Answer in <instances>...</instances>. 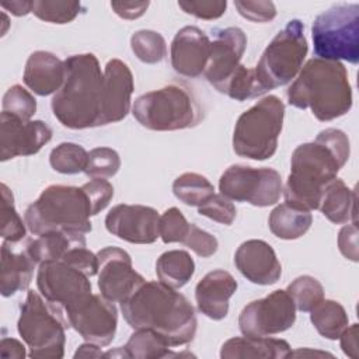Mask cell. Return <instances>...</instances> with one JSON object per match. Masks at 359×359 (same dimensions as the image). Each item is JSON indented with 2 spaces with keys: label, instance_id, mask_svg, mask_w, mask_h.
<instances>
[{
  "label": "cell",
  "instance_id": "cell-1",
  "mask_svg": "<svg viewBox=\"0 0 359 359\" xmlns=\"http://www.w3.org/2000/svg\"><path fill=\"white\" fill-rule=\"evenodd\" d=\"M351 154L349 139L335 128L321 130L313 142L292 153L290 174L282 191L286 202L307 210L318 209L325 187L334 181Z\"/></svg>",
  "mask_w": 359,
  "mask_h": 359
},
{
  "label": "cell",
  "instance_id": "cell-2",
  "mask_svg": "<svg viewBox=\"0 0 359 359\" xmlns=\"http://www.w3.org/2000/svg\"><path fill=\"white\" fill-rule=\"evenodd\" d=\"M123 318L133 330H150L170 346L191 342L196 334V316L189 300L160 280L143 282L121 303Z\"/></svg>",
  "mask_w": 359,
  "mask_h": 359
},
{
  "label": "cell",
  "instance_id": "cell-3",
  "mask_svg": "<svg viewBox=\"0 0 359 359\" xmlns=\"http://www.w3.org/2000/svg\"><path fill=\"white\" fill-rule=\"evenodd\" d=\"M65 81L50 107L55 118L69 129L101 126L104 73L94 53L72 55L65 60Z\"/></svg>",
  "mask_w": 359,
  "mask_h": 359
},
{
  "label": "cell",
  "instance_id": "cell-4",
  "mask_svg": "<svg viewBox=\"0 0 359 359\" xmlns=\"http://www.w3.org/2000/svg\"><path fill=\"white\" fill-rule=\"evenodd\" d=\"M287 101L299 109H310L321 122L348 114L352 108V87L341 62L313 57L300 69L287 88Z\"/></svg>",
  "mask_w": 359,
  "mask_h": 359
},
{
  "label": "cell",
  "instance_id": "cell-5",
  "mask_svg": "<svg viewBox=\"0 0 359 359\" xmlns=\"http://www.w3.org/2000/svg\"><path fill=\"white\" fill-rule=\"evenodd\" d=\"M93 216L90 201L80 187L49 185L24 215L28 230L41 236L50 231L90 233Z\"/></svg>",
  "mask_w": 359,
  "mask_h": 359
},
{
  "label": "cell",
  "instance_id": "cell-6",
  "mask_svg": "<svg viewBox=\"0 0 359 359\" xmlns=\"http://www.w3.org/2000/svg\"><path fill=\"white\" fill-rule=\"evenodd\" d=\"M132 114L143 128L156 132L189 129L203 118L198 98L182 83H171L137 97Z\"/></svg>",
  "mask_w": 359,
  "mask_h": 359
},
{
  "label": "cell",
  "instance_id": "cell-7",
  "mask_svg": "<svg viewBox=\"0 0 359 359\" xmlns=\"http://www.w3.org/2000/svg\"><path fill=\"white\" fill-rule=\"evenodd\" d=\"M285 104L276 95H266L244 111L234 126L233 150L251 160L271 158L278 149Z\"/></svg>",
  "mask_w": 359,
  "mask_h": 359
},
{
  "label": "cell",
  "instance_id": "cell-8",
  "mask_svg": "<svg viewBox=\"0 0 359 359\" xmlns=\"http://www.w3.org/2000/svg\"><path fill=\"white\" fill-rule=\"evenodd\" d=\"M66 320L63 310L28 290L20 307L17 330L29 349V358L60 359L65 356Z\"/></svg>",
  "mask_w": 359,
  "mask_h": 359
},
{
  "label": "cell",
  "instance_id": "cell-9",
  "mask_svg": "<svg viewBox=\"0 0 359 359\" xmlns=\"http://www.w3.org/2000/svg\"><path fill=\"white\" fill-rule=\"evenodd\" d=\"M309 50L304 25L300 20H290L262 52L254 74L264 94L290 83L303 67Z\"/></svg>",
  "mask_w": 359,
  "mask_h": 359
},
{
  "label": "cell",
  "instance_id": "cell-10",
  "mask_svg": "<svg viewBox=\"0 0 359 359\" xmlns=\"http://www.w3.org/2000/svg\"><path fill=\"white\" fill-rule=\"evenodd\" d=\"M314 55L325 60L359 62V4L342 3L318 14L311 27Z\"/></svg>",
  "mask_w": 359,
  "mask_h": 359
},
{
  "label": "cell",
  "instance_id": "cell-11",
  "mask_svg": "<svg viewBox=\"0 0 359 359\" xmlns=\"http://www.w3.org/2000/svg\"><path fill=\"white\" fill-rule=\"evenodd\" d=\"M219 191L230 201L265 208L280 199L283 184L280 174L273 168L233 164L220 175Z\"/></svg>",
  "mask_w": 359,
  "mask_h": 359
},
{
  "label": "cell",
  "instance_id": "cell-12",
  "mask_svg": "<svg viewBox=\"0 0 359 359\" xmlns=\"http://www.w3.org/2000/svg\"><path fill=\"white\" fill-rule=\"evenodd\" d=\"M36 286L42 297L66 311L93 294L90 278L63 261L39 264Z\"/></svg>",
  "mask_w": 359,
  "mask_h": 359
},
{
  "label": "cell",
  "instance_id": "cell-13",
  "mask_svg": "<svg viewBox=\"0 0 359 359\" xmlns=\"http://www.w3.org/2000/svg\"><path fill=\"white\" fill-rule=\"evenodd\" d=\"M296 321V307L286 290L248 303L238 316V327L245 337H269L289 330Z\"/></svg>",
  "mask_w": 359,
  "mask_h": 359
},
{
  "label": "cell",
  "instance_id": "cell-14",
  "mask_svg": "<svg viewBox=\"0 0 359 359\" xmlns=\"http://www.w3.org/2000/svg\"><path fill=\"white\" fill-rule=\"evenodd\" d=\"M65 317L67 325L76 330L87 342L107 346L115 337L118 310L114 302L105 299L101 293H93L80 304L66 310Z\"/></svg>",
  "mask_w": 359,
  "mask_h": 359
},
{
  "label": "cell",
  "instance_id": "cell-15",
  "mask_svg": "<svg viewBox=\"0 0 359 359\" xmlns=\"http://www.w3.org/2000/svg\"><path fill=\"white\" fill-rule=\"evenodd\" d=\"M245 48L247 36L241 28L227 27L215 31L203 74L219 93L224 94L230 81L244 67L241 57Z\"/></svg>",
  "mask_w": 359,
  "mask_h": 359
},
{
  "label": "cell",
  "instance_id": "cell-16",
  "mask_svg": "<svg viewBox=\"0 0 359 359\" xmlns=\"http://www.w3.org/2000/svg\"><path fill=\"white\" fill-rule=\"evenodd\" d=\"M97 259L100 293L114 303L126 300L144 282L133 269L130 255L119 247H104L97 252Z\"/></svg>",
  "mask_w": 359,
  "mask_h": 359
},
{
  "label": "cell",
  "instance_id": "cell-17",
  "mask_svg": "<svg viewBox=\"0 0 359 359\" xmlns=\"http://www.w3.org/2000/svg\"><path fill=\"white\" fill-rule=\"evenodd\" d=\"M52 139V129L42 121H24L1 111L0 160L38 153Z\"/></svg>",
  "mask_w": 359,
  "mask_h": 359
},
{
  "label": "cell",
  "instance_id": "cell-18",
  "mask_svg": "<svg viewBox=\"0 0 359 359\" xmlns=\"http://www.w3.org/2000/svg\"><path fill=\"white\" fill-rule=\"evenodd\" d=\"M158 213L151 206L119 203L107 217L105 227L118 238L132 244H151L158 236Z\"/></svg>",
  "mask_w": 359,
  "mask_h": 359
},
{
  "label": "cell",
  "instance_id": "cell-19",
  "mask_svg": "<svg viewBox=\"0 0 359 359\" xmlns=\"http://www.w3.org/2000/svg\"><path fill=\"white\" fill-rule=\"evenodd\" d=\"M209 52L210 39L208 35L198 27L187 25L175 34L171 42V66L180 76L198 77L206 69Z\"/></svg>",
  "mask_w": 359,
  "mask_h": 359
},
{
  "label": "cell",
  "instance_id": "cell-20",
  "mask_svg": "<svg viewBox=\"0 0 359 359\" xmlns=\"http://www.w3.org/2000/svg\"><path fill=\"white\" fill-rule=\"evenodd\" d=\"M133 74L121 59H111L104 69V105L101 126L122 121L130 111Z\"/></svg>",
  "mask_w": 359,
  "mask_h": 359
},
{
  "label": "cell",
  "instance_id": "cell-21",
  "mask_svg": "<svg viewBox=\"0 0 359 359\" xmlns=\"http://www.w3.org/2000/svg\"><path fill=\"white\" fill-rule=\"evenodd\" d=\"M234 265L255 285H273L282 275V265L273 248L264 240H247L234 252Z\"/></svg>",
  "mask_w": 359,
  "mask_h": 359
},
{
  "label": "cell",
  "instance_id": "cell-22",
  "mask_svg": "<svg viewBox=\"0 0 359 359\" xmlns=\"http://www.w3.org/2000/svg\"><path fill=\"white\" fill-rule=\"evenodd\" d=\"M237 280L224 269L206 273L195 287L198 310L210 320H223L229 313V300L237 290Z\"/></svg>",
  "mask_w": 359,
  "mask_h": 359
},
{
  "label": "cell",
  "instance_id": "cell-23",
  "mask_svg": "<svg viewBox=\"0 0 359 359\" xmlns=\"http://www.w3.org/2000/svg\"><path fill=\"white\" fill-rule=\"evenodd\" d=\"M3 241L1 265H0V292L4 297H10L17 292L25 290L34 276L36 262L28 252L27 244Z\"/></svg>",
  "mask_w": 359,
  "mask_h": 359
},
{
  "label": "cell",
  "instance_id": "cell-24",
  "mask_svg": "<svg viewBox=\"0 0 359 359\" xmlns=\"http://www.w3.org/2000/svg\"><path fill=\"white\" fill-rule=\"evenodd\" d=\"M65 74V60L52 52L35 50L27 59L22 80L32 93L46 97L60 90Z\"/></svg>",
  "mask_w": 359,
  "mask_h": 359
},
{
  "label": "cell",
  "instance_id": "cell-25",
  "mask_svg": "<svg viewBox=\"0 0 359 359\" xmlns=\"http://www.w3.org/2000/svg\"><path fill=\"white\" fill-rule=\"evenodd\" d=\"M290 346L285 339L268 337H234L220 349L222 359H283L290 356Z\"/></svg>",
  "mask_w": 359,
  "mask_h": 359
},
{
  "label": "cell",
  "instance_id": "cell-26",
  "mask_svg": "<svg viewBox=\"0 0 359 359\" xmlns=\"http://www.w3.org/2000/svg\"><path fill=\"white\" fill-rule=\"evenodd\" d=\"M76 247H86V236L79 231H50L27 243V248L36 265L46 261H59Z\"/></svg>",
  "mask_w": 359,
  "mask_h": 359
},
{
  "label": "cell",
  "instance_id": "cell-27",
  "mask_svg": "<svg viewBox=\"0 0 359 359\" xmlns=\"http://www.w3.org/2000/svg\"><path fill=\"white\" fill-rule=\"evenodd\" d=\"M356 195L342 180L335 178L331 181L321 196L318 209L321 213L335 224L356 222Z\"/></svg>",
  "mask_w": 359,
  "mask_h": 359
},
{
  "label": "cell",
  "instance_id": "cell-28",
  "mask_svg": "<svg viewBox=\"0 0 359 359\" xmlns=\"http://www.w3.org/2000/svg\"><path fill=\"white\" fill-rule=\"evenodd\" d=\"M313 223L310 210L290 202L278 205L268 217L269 230L282 240H296L304 236Z\"/></svg>",
  "mask_w": 359,
  "mask_h": 359
},
{
  "label": "cell",
  "instance_id": "cell-29",
  "mask_svg": "<svg viewBox=\"0 0 359 359\" xmlns=\"http://www.w3.org/2000/svg\"><path fill=\"white\" fill-rule=\"evenodd\" d=\"M194 272L195 262L184 250L165 251L156 261V273L158 280L172 289H180L187 285Z\"/></svg>",
  "mask_w": 359,
  "mask_h": 359
},
{
  "label": "cell",
  "instance_id": "cell-30",
  "mask_svg": "<svg viewBox=\"0 0 359 359\" xmlns=\"http://www.w3.org/2000/svg\"><path fill=\"white\" fill-rule=\"evenodd\" d=\"M310 313L311 324L317 332L331 341L338 339L349 323L344 306L331 299H323Z\"/></svg>",
  "mask_w": 359,
  "mask_h": 359
},
{
  "label": "cell",
  "instance_id": "cell-31",
  "mask_svg": "<svg viewBox=\"0 0 359 359\" xmlns=\"http://www.w3.org/2000/svg\"><path fill=\"white\" fill-rule=\"evenodd\" d=\"M123 349L128 358L135 359H160L174 355L167 341L150 330H135Z\"/></svg>",
  "mask_w": 359,
  "mask_h": 359
},
{
  "label": "cell",
  "instance_id": "cell-32",
  "mask_svg": "<svg viewBox=\"0 0 359 359\" xmlns=\"http://www.w3.org/2000/svg\"><path fill=\"white\" fill-rule=\"evenodd\" d=\"M172 192L182 203L199 208L215 194V187L202 174L184 172L174 180Z\"/></svg>",
  "mask_w": 359,
  "mask_h": 359
},
{
  "label": "cell",
  "instance_id": "cell-33",
  "mask_svg": "<svg viewBox=\"0 0 359 359\" xmlns=\"http://www.w3.org/2000/svg\"><path fill=\"white\" fill-rule=\"evenodd\" d=\"M49 163L60 174H79L87 167L88 153L77 143L63 142L50 151Z\"/></svg>",
  "mask_w": 359,
  "mask_h": 359
},
{
  "label": "cell",
  "instance_id": "cell-34",
  "mask_svg": "<svg viewBox=\"0 0 359 359\" xmlns=\"http://www.w3.org/2000/svg\"><path fill=\"white\" fill-rule=\"evenodd\" d=\"M130 48L135 56L143 63L154 65L167 56V43L163 35L151 29L136 31L130 36Z\"/></svg>",
  "mask_w": 359,
  "mask_h": 359
},
{
  "label": "cell",
  "instance_id": "cell-35",
  "mask_svg": "<svg viewBox=\"0 0 359 359\" xmlns=\"http://www.w3.org/2000/svg\"><path fill=\"white\" fill-rule=\"evenodd\" d=\"M1 188V220H0V236L6 241L18 243L25 238L27 229L25 222L20 217L14 206V195L10 188L3 182Z\"/></svg>",
  "mask_w": 359,
  "mask_h": 359
},
{
  "label": "cell",
  "instance_id": "cell-36",
  "mask_svg": "<svg viewBox=\"0 0 359 359\" xmlns=\"http://www.w3.org/2000/svg\"><path fill=\"white\" fill-rule=\"evenodd\" d=\"M286 292L293 300L296 310L304 313L311 311L324 299L323 285L318 279L310 275L297 276L292 283H289Z\"/></svg>",
  "mask_w": 359,
  "mask_h": 359
},
{
  "label": "cell",
  "instance_id": "cell-37",
  "mask_svg": "<svg viewBox=\"0 0 359 359\" xmlns=\"http://www.w3.org/2000/svg\"><path fill=\"white\" fill-rule=\"evenodd\" d=\"M81 11L80 1L62 0H35L32 1V13L42 21L52 24H67L73 21Z\"/></svg>",
  "mask_w": 359,
  "mask_h": 359
},
{
  "label": "cell",
  "instance_id": "cell-38",
  "mask_svg": "<svg viewBox=\"0 0 359 359\" xmlns=\"http://www.w3.org/2000/svg\"><path fill=\"white\" fill-rule=\"evenodd\" d=\"M121 168V157L111 147H95L88 153V163L84 170L90 178H109Z\"/></svg>",
  "mask_w": 359,
  "mask_h": 359
},
{
  "label": "cell",
  "instance_id": "cell-39",
  "mask_svg": "<svg viewBox=\"0 0 359 359\" xmlns=\"http://www.w3.org/2000/svg\"><path fill=\"white\" fill-rule=\"evenodd\" d=\"M1 108L3 112H7L24 121H31L36 111V100L22 86L14 84L3 95Z\"/></svg>",
  "mask_w": 359,
  "mask_h": 359
},
{
  "label": "cell",
  "instance_id": "cell-40",
  "mask_svg": "<svg viewBox=\"0 0 359 359\" xmlns=\"http://www.w3.org/2000/svg\"><path fill=\"white\" fill-rule=\"evenodd\" d=\"M189 226L191 223L187 222L182 212L172 206L167 209L158 219V236L165 244L182 243L189 231Z\"/></svg>",
  "mask_w": 359,
  "mask_h": 359
},
{
  "label": "cell",
  "instance_id": "cell-41",
  "mask_svg": "<svg viewBox=\"0 0 359 359\" xmlns=\"http://www.w3.org/2000/svg\"><path fill=\"white\" fill-rule=\"evenodd\" d=\"M198 213L226 226H230L237 216L234 203L222 194H213L198 208Z\"/></svg>",
  "mask_w": 359,
  "mask_h": 359
},
{
  "label": "cell",
  "instance_id": "cell-42",
  "mask_svg": "<svg viewBox=\"0 0 359 359\" xmlns=\"http://www.w3.org/2000/svg\"><path fill=\"white\" fill-rule=\"evenodd\" d=\"M182 244L187 245L189 250H192L196 255H199L202 258L212 257L217 251V247H219L217 238L213 234L208 233L206 230H203L192 223L189 226L188 234L182 240Z\"/></svg>",
  "mask_w": 359,
  "mask_h": 359
},
{
  "label": "cell",
  "instance_id": "cell-43",
  "mask_svg": "<svg viewBox=\"0 0 359 359\" xmlns=\"http://www.w3.org/2000/svg\"><path fill=\"white\" fill-rule=\"evenodd\" d=\"M84 189L93 210V216L104 210L114 196V187L105 178H93L91 181L81 185Z\"/></svg>",
  "mask_w": 359,
  "mask_h": 359
},
{
  "label": "cell",
  "instance_id": "cell-44",
  "mask_svg": "<svg viewBox=\"0 0 359 359\" xmlns=\"http://www.w3.org/2000/svg\"><path fill=\"white\" fill-rule=\"evenodd\" d=\"M234 7L241 17L252 22H268L276 17V7L272 1L236 0Z\"/></svg>",
  "mask_w": 359,
  "mask_h": 359
},
{
  "label": "cell",
  "instance_id": "cell-45",
  "mask_svg": "<svg viewBox=\"0 0 359 359\" xmlns=\"http://www.w3.org/2000/svg\"><path fill=\"white\" fill-rule=\"evenodd\" d=\"M178 7L187 14L201 20H216L226 13L227 1L205 0V1H178Z\"/></svg>",
  "mask_w": 359,
  "mask_h": 359
},
{
  "label": "cell",
  "instance_id": "cell-46",
  "mask_svg": "<svg viewBox=\"0 0 359 359\" xmlns=\"http://www.w3.org/2000/svg\"><path fill=\"white\" fill-rule=\"evenodd\" d=\"M72 266H74L76 269L81 271L83 273H86L88 278L94 276L98 273V259H97V254L91 252L87 247H76L72 248L70 251H67L63 258L60 259Z\"/></svg>",
  "mask_w": 359,
  "mask_h": 359
},
{
  "label": "cell",
  "instance_id": "cell-47",
  "mask_svg": "<svg viewBox=\"0 0 359 359\" xmlns=\"http://www.w3.org/2000/svg\"><path fill=\"white\" fill-rule=\"evenodd\" d=\"M338 247L341 254L353 262H358V226L356 222L344 226L338 234Z\"/></svg>",
  "mask_w": 359,
  "mask_h": 359
},
{
  "label": "cell",
  "instance_id": "cell-48",
  "mask_svg": "<svg viewBox=\"0 0 359 359\" xmlns=\"http://www.w3.org/2000/svg\"><path fill=\"white\" fill-rule=\"evenodd\" d=\"M149 4V1H111V8L123 20H136L146 13Z\"/></svg>",
  "mask_w": 359,
  "mask_h": 359
},
{
  "label": "cell",
  "instance_id": "cell-49",
  "mask_svg": "<svg viewBox=\"0 0 359 359\" xmlns=\"http://www.w3.org/2000/svg\"><path fill=\"white\" fill-rule=\"evenodd\" d=\"M339 341H341V348H342V351L346 356H349L352 359L359 358V352H358V324H352V325L346 327L341 332Z\"/></svg>",
  "mask_w": 359,
  "mask_h": 359
},
{
  "label": "cell",
  "instance_id": "cell-50",
  "mask_svg": "<svg viewBox=\"0 0 359 359\" xmlns=\"http://www.w3.org/2000/svg\"><path fill=\"white\" fill-rule=\"evenodd\" d=\"M0 355L1 358L24 359L27 352H25V346L20 341L14 338H3L0 342Z\"/></svg>",
  "mask_w": 359,
  "mask_h": 359
},
{
  "label": "cell",
  "instance_id": "cell-51",
  "mask_svg": "<svg viewBox=\"0 0 359 359\" xmlns=\"http://www.w3.org/2000/svg\"><path fill=\"white\" fill-rule=\"evenodd\" d=\"M1 7L10 11L15 17H22V15H27L28 13H32V1H25V0L4 1L1 3Z\"/></svg>",
  "mask_w": 359,
  "mask_h": 359
},
{
  "label": "cell",
  "instance_id": "cell-52",
  "mask_svg": "<svg viewBox=\"0 0 359 359\" xmlns=\"http://www.w3.org/2000/svg\"><path fill=\"white\" fill-rule=\"evenodd\" d=\"M104 356V352L100 349L98 345L87 342L77 348L74 352V358H101Z\"/></svg>",
  "mask_w": 359,
  "mask_h": 359
}]
</instances>
